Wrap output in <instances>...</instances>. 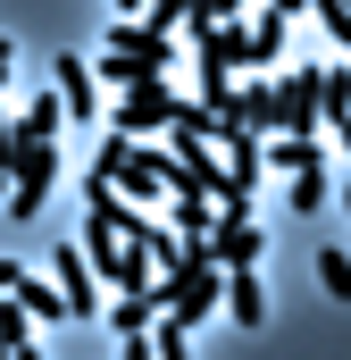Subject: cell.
Wrapping results in <instances>:
<instances>
[{
    "instance_id": "8",
    "label": "cell",
    "mask_w": 351,
    "mask_h": 360,
    "mask_svg": "<svg viewBox=\"0 0 351 360\" xmlns=\"http://www.w3.org/2000/svg\"><path fill=\"white\" fill-rule=\"evenodd\" d=\"M59 101H67V117H100V76H92V59H59Z\"/></svg>"
},
{
    "instance_id": "7",
    "label": "cell",
    "mask_w": 351,
    "mask_h": 360,
    "mask_svg": "<svg viewBox=\"0 0 351 360\" xmlns=\"http://www.w3.org/2000/svg\"><path fill=\"white\" fill-rule=\"evenodd\" d=\"M226 310H234L243 335H260V327H267V285H260V269H226Z\"/></svg>"
},
{
    "instance_id": "21",
    "label": "cell",
    "mask_w": 351,
    "mask_h": 360,
    "mask_svg": "<svg viewBox=\"0 0 351 360\" xmlns=\"http://www.w3.org/2000/svg\"><path fill=\"white\" fill-rule=\"evenodd\" d=\"M117 360H151V335H117Z\"/></svg>"
},
{
    "instance_id": "18",
    "label": "cell",
    "mask_w": 351,
    "mask_h": 360,
    "mask_svg": "<svg viewBox=\"0 0 351 360\" xmlns=\"http://www.w3.org/2000/svg\"><path fill=\"white\" fill-rule=\"evenodd\" d=\"M284 201L310 218V210H326V168H301V176H284Z\"/></svg>"
},
{
    "instance_id": "20",
    "label": "cell",
    "mask_w": 351,
    "mask_h": 360,
    "mask_svg": "<svg viewBox=\"0 0 351 360\" xmlns=\"http://www.w3.org/2000/svg\"><path fill=\"white\" fill-rule=\"evenodd\" d=\"M34 335V319H25V302L17 293H0V344H25Z\"/></svg>"
},
{
    "instance_id": "25",
    "label": "cell",
    "mask_w": 351,
    "mask_h": 360,
    "mask_svg": "<svg viewBox=\"0 0 351 360\" xmlns=\"http://www.w3.org/2000/svg\"><path fill=\"white\" fill-rule=\"evenodd\" d=\"M8 360H42V344H34V335H25V344H8Z\"/></svg>"
},
{
    "instance_id": "5",
    "label": "cell",
    "mask_w": 351,
    "mask_h": 360,
    "mask_svg": "<svg viewBox=\"0 0 351 360\" xmlns=\"http://www.w3.org/2000/svg\"><path fill=\"white\" fill-rule=\"evenodd\" d=\"M267 235L251 226V210H218V226H209V260L218 269H260Z\"/></svg>"
},
{
    "instance_id": "24",
    "label": "cell",
    "mask_w": 351,
    "mask_h": 360,
    "mask_svg": "<svg viewBox=\"0 0 351 360\" xmlns=\"http://www.w3.org/2000/svg\"><path fill=\"white\" fill-rule=\"evenodd\" d=\"M8 68H17V42H8V34H0V84H8Z\"/></svg>"
},
{
    "instance_id": "29",
    "label": "cell",
    "mask_w": 351,
    "mask_h": 360,
    "mask_svg": "<svg viewBox=\"0 0 351 360\" xmlns=\"http://www.w3.org/2000/svg\"><path fill=\"white\" fill-rule=\"evenodd\" d=\"M0 360H8V344H0Z\"/></svg>"
},
{
    "instance_id": "4",
    "label": "cell",
    "mask_w": 351,
    "mask_h": 360,
    "mask_svg": "<svg viewBox=\"0 0 351 360\" xmlns=\"http://www.w3.org/2000/svg\"><path fill=\"white\" fill-rule=\"evenodd\" d=\"M168 117H176V84H168V76L117 92V109H109V126H126V134H168Z\"/></svg>"
},
{
    "instance_id": "14",
    "label": "cell",
    "mask_w": 351,
    "mask_h": 360,
    "mask_svg": "<svg viewBox=\"0 0 351 360\" xmlns=\"http://www.w3.org/2000/svg\"><path fill=\"white\" fill-rule=\"evenodd\" d=\"M17 302H25V319H42V327H51V319H67V293H59V285H51V276H17Z\"/></svg>"
},
{
    "instance_id": "22",
    "label": "cell",
    "mask_w": 351,
    "mask_h": 360,
    "mask_svg": "<svg viewBox=\"0 0 351 360\" xmlns=\"http://www.w3.org/2000/svg\"><path fill=\"white\" fill-rule=\"evenodd\" d=\"M17 276H25V260H0V293H17Z\"/></svg>"
},
{
    "instance_id": "28",
    "label": "cell",
    "mask_w": 351,
    "mask_h": 360,
    "mask_svg": "<svg viewBox=\"0 0 351 360\" xmlns=\"http://www.w3.org/2000/svg\"><path fill=\"white\" fill-rule=\"evenodd\" d=\"M335 201H343V210H351V184H343V193H335Z\"/></svg>"
},
{
    "instance_id": "11",
    "label": "cell",
    "mask_w": 351,
    "mask_h": 360,
    "mask_svg": "<svg viewBox=\"0 0 351 360\" xmlns=\"http://www.w3.org/2000/svg\"><path fill=\"white\" fill-rule=\"evenodd\" d=\"M267 168H276V176L318 168V134H267Z\"/></svg>"
},
{
    "instance_id": "17",
    "label": "cell",
    "mask_w": 351,
    "mask_h": 360,
    "mask_svg": "<svg viewBox=\"0 0 351 360\" xmlns=\"http://www.w3.org/2000/svg\"><path fill=\"white\" fill-rule=\"evenodd\" d=\"M151 360H192V327L159 310V319H151Z\"/></svg>"
},
{
    "instance_id": "23",
    "label": "cell",
    "mask_w": 351,
    "mask_h": 360,
    "mask_svg": "<svg viewBox=\"0 0 351 360\" xmlns=\"http://www.w3.org/2000/svg\"><path fill=\"white\" fill-rule=\"evenodd\" d=\"M143 8H151V0H109V17H143Z\"/></svg>"
},
{
    "instance_id": "10",
    "label": "cell",
    "mask_w": 351,
    "mask_h": 360,
    "mask_svg": "<svg viewBox=\"0 0 351 360\" xmlns=\"http://www.w3.org/2000/svg\"><path fill=\"white\" fill-rule=\"evenodd\" d=\"M159 293H109V335H151Z\"/></svg>"
},
{
    "instance_id": "9",
    "label": "cell",
    "mask_w": 351,
    "mask_h": 360,
    "mask_svg": "<svg viewBox=\"0 0 351 360\" xmlns=\"http://www.w3.org/2000/svg\"><path fill=\"white\" fill-rule=\"evenodd\" d=\"M92 76H100V84H109V92L159 84V68H151V59H134V51H100V59H92Z\"/></svg>"
},
{
    "instance_id": "6",
    "label": "cell",
    "mask_w": 351,
    "mask_h": 360,
    "mask_svg": "<svg viewBox=\"0 0 351 360\" xmlns=\"http://www.w3.org/2000/svg\"><path fill=\"white\" fill-rule=\"evenodd\" d=\"M51 285L67 293V319H92V310H100V276H92V260H84V243L51 260Z\"/></svg>"
},
{
    "instance_id": "2",
    "label": "cell",
    "mask_w": 351,
    "mask_h": 360,
    "mask_svg": "<svg viewBox=\"0 0 351 360\" xmlns=\"http://www.w3.org/2000/svg\"><path fill=\"white\" fill-rule=\"evenodd\" d=\"M92 168L117 184L126 201H143V210H151V201H168V160H159V151H151L143 134H126V126H109V134H100Z\"/></svg>"
},
{
    "instance_id": "12",
    "label": "cell",
    "mask_w": 351,
    "mask_h": 360,
    "mask_svg": "<svg viewBox=\"0 0 351 360\" xmlns=\"http://www.w3.org/2000/svg\"><path fill=\"white\" fill-rule=\"evenodd\" d=\"M59 126H67V101H59V84L34 92V101L17 109V134H51V143H59Z\"/></svg>"
},
{
    "instance_id": "13",
    "label": "cell",
    "mask_w": 351,
    "mask_h": 360,
    "mask_svg": "<svg viewBox=\"0 0 351 360\" xmlns=\"http://www.w3.org/2000/svg\"><path fill=\"white\" fill-rule=\"evenodd\" d=\"M168 201H176V235H184V243H209L218 201H209V193H168Z\"/></svg>"
},
{
    "instance_id": "1",
    "label": "cell",
    "mask_w": 351,
    "mask_h": 360,
    "mask_svg": "<svg viewBox=\"0 0 351 360\" xmlns=\"http://www.w3.org/2000/svg\"><path fill=\"white\" fill-rule=\"evenodd\" d=\"M51 184H59V143L51 134H17V117H8V218L17 226H34L42 218V201H51Z\"/></svg>"
},
{
    "instance_id": "19",
    "label": "cell",
    "mask_w": 351,
    "mask_h": 360,
    "mask_svg": "<svg viewBox=\"0 0 351 360\" xmlns=\"http://www.w3.org/2000/svg\"><path fill=\"white\" fill-rule=\"evenodd\" d=\"M310 269H318V285H326L335 302H351V252H318Z\"/></svg>"
},
{
    "instance_id": "27",
    "label": "cell",
    "mask_w": 351,
    "mask_h": 360,
    "mask_svg": "<svg viewBox=\"0 0 351 360\" xmlns=\"http://www.w3.org/2000/svg\"><path fill=\"white\" fill-rule=\"evenodd\" d=\"M335 134H343V151H351V117H343V126H335Z\"/></svg>"
},
{
    "instance_id": "15",
    "label": "cell",
    "mask_w": 351,
    "mask_h": 360,
    "mask_svg": "<svg viewBox=\"0 0 351 360\" xmlns=\"http://www.w3.org/2000/svg\"><path fill=\"white\" fill-rule=\"evenodd\" d=\"M284 25H293V17H276V8L251 17V68H276V59H284Z\"/></svg>"
},
{
    "instance_id": "16",
    "label": "cell",
    "mask_w": 351,
    "mask_h": 360,
    "mask_svg": "<svg viewBox=\"0 0 351 360\" xmlns=\"http://www.w3.org/2000/svg\"><path fill=\"white\" fill-rule=\"evenodd\" d=\"M234 109L251 134H276V84H234Z\"/></svg>"
},
{
    "instance_id": "3",
    "label": "cell",
    "mask_w": 351,
    "mask_h": 360,
    "mask_svg": "<svg viewBox=\"0 0 351 360\" xmlns=\"http://www.w3.org/2000/svg\"><path fill=\"white\" fill-rule=\"evenodd\" d=\"M318 92H326V68H284L276 76V134H318L326 126Z\"/></svg>"
},
{
    "instance_id": "26",
    "label": "cell",
    "mask_w": 351,
    "mask_h": 360,
    "mask_svg": "<svg viewBox=\"0 0 351 360\" xmlns=\"http://www.w3.org/2000/svg\"><path fill=\"white\" fill-rule=\"evenodd\" d=\"M267 8H276V17H301V8H310V0H267Z\"/></svg>"
}]
</instances>
